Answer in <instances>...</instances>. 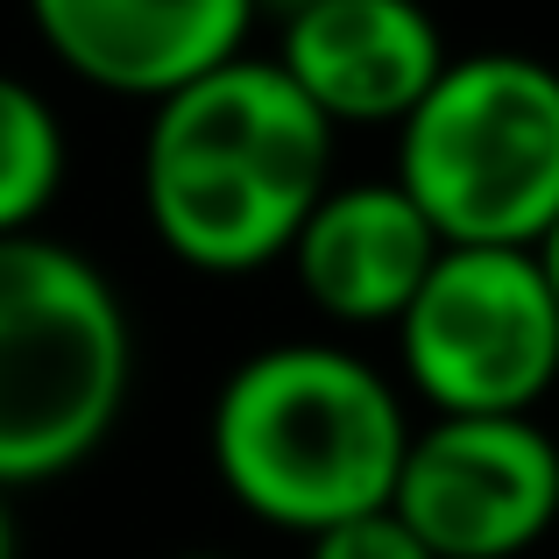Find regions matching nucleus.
I'll list each match as a JSON object with an SVG mask.
<instances>
[{
  "label": "nucleus",
  "instance_id": "f257e3e1",
  "mask_svg": "<svg viewBox=\"0 0 559 559\" xmlns=\"http://www.w3.org/2000/svg\"><path fill=\"white\" fill-rule=\"evenodd\" d=\"M341 128L284 79L276 57H234L150 107L142 213L178 262L248 276L290 255L312 205L333 191Z\"/></svg>",
  "mask_w": 559,
  "mask_h": 559
},
{
  "label": "nucleus",
  "instance_id": "f03ea898",
  "mask_svg": "<svg viewBox=\"0 0 559 559\" xmlns=\"http://www.w3.org/2000/svg\"><path fill=\"white\" fill-rule=\"evenodd\" d=\"M411 432L404 390L355 347L276 341L227 369L205 418V453L248 518L319 538L390 510Z\"/></svg>",
  "mask_w": 559,
  "mask_h": 559
},
{
  "label": "nucleus",
  "instance_id": "7ed1b4c3",
  "mask_svg": "<svg viewBox=\"0 0 559 559\" xmlns=\"http://www.w3.org/2000/svg\"><path fill=\"white\" fill-rule=\"evenodd\" d=\"M135 326L93 255L50 234L0 241V496L85 467L121 425Z\"/></svg>",
  "mask_w": 559,
  "mask_h": 559
},
{
  "label": "nucleus",
  "instance_id": "20e7f679",
  "mask_svg": "<svg viewBox=\"0 0 559 559\" xmlns=\"http://www.w3.org/2000/svg\"><path fill=\"white\" fill-rule=\"evenodd\" d=\"M390 178L439 248H538L559 227V64L532 50L447 57L396 121Z\"/></svg>",
  "mask_w": 559,
  "mask_h": 559
},
{
  "label": "nucleus",
  "instance_id": "39448f33",
  "mask_svg": "<svg viewBox=\"0 0 559 559\" xmlns=\"http://www.w3.org/2000/svg\"><path fill=\"white\" fill-rule=\"evenodd\" d=\"M396 361L432 418H538L559 382V298L538 248H439L396 319Z\"/></svg>",
  "mask_w": 559,
  "mask_h": 559
},
{
  "label": "nucleus",
  "instance_id": "423d86ee",
  "mask_svg": "<svg viewBox=\"0 0 559 559\" xmlns=\"http://www.w3.org/2000/svg\"><path fill=\"white\" fill-rule=\"evenodd\" d=\"M390 510L432 559H518L559 524V439L538 418H432L411 432Z\"/></svg>",
  "mask_w": 559,
  "mask_h": 559
},
{
  "label": "nucleus",
  "instance_id": "0eeeda50",
  "mask_svg": "<svg viewBox=\"0 0 559 559\" xmlns=\"http://www.w3.org/2000/svg\"><path fill=\"white\" fill-rule=\"evenodd\" d=\"M255 14V0H28L43 50L71 79L150 107L234 64Z\"/></svg>",
  "mask_w": 559,
  "mask_h": 559
},
{
  "label": "nucleus",
  "instance_id": "6e6552de",
  "mask_svg": "<svg viewBox=\"0 0 559 559\" xmlns=\"http://www.w3.org/2000/svg\"><path fill=\"white\" fill-rule=\"evenodd\" d=\"M276 64L333 128H396L447 71V36L418 0H319L284 22Z\"/></svg>",
  "mask_w": 559,
  "mask_h": 559
},
{
  "label": "nucleus",
  "instance_id": "1a4fd4ad",
  "mask_svg": "<svg viewBox=\"0 0 559 559\" xmlns=\"http://www.w3.org/2000/svg\"><path fill=\"white\" fill-rule=\"evenodd\" d=\"M439 262V234L396 178L333 185L290 241L298 290L341 326H396Z\"/></svg>",
  "mask_w": 559,
  "mask_h": 559
},
{
  "label": "nucleus",
  "instance_id": "9d476101",
  "mask_svg": "<svg viewBox=\"0 0 559 559\" xmlns=\"http://www.w3.org/2000/svg\"><path fill=\"white\" fill-rule=\"evenodd\" d=\"M64 121L28 79L0 71V241L8 234H36L50 199L64 191Z\"/></svg>",
  "mask_w": 559,
  "mask_h": 559
},
{
  "label": "nucleus",
  "instance_id": "9b49d317",
  "mask_svg": "<svg viewBox=\"0 0 559 559\" xmlns=\"http://www.w3.org/2000/svg\"><path fill=\"white\" fill-rule=\"evenodd\" d=\"M305 559H432L418 546L396 510H376V518H355V524H333V532L305 538Z\"/></svg>",
  "mask_w": 559,
  "mask_h": 559
},
{
  "label": "nucleus",
  "instance_id": "f8f14e48",
  "mask_svg": "<svg viewBox=\"0 0 559 559\" xmlns=\"http://www.w3.org/2000/svg\"><path fill=\"white\" fill-rule=\"evenodd\" d=\"M538 262H546V284H552V298H559V227L538 241Z\"/></svg>",
  "mask_w": 559,
  "mask_h": 559
},
{
  "label": "nucleus",
  "instance_id": "ddd939ff",
  "mask_svg": "<svg viewBox=\"0 0 559 559\" xmlns=\"http://www.w3.org/2000/svg\"><path fill=\"white\" fill-rule=\"evenodd\" d=\"M0 559H14V518H8V496H0Z\"/></svg>",
  "mask_w": 559,
  "mask_h": 559
},
{
  "label": "nucleus",
  "instance_id": "4468645a",
  "mask_svg": "<svg viewBox=\"0 0 559 559\" xmlns=\"http://www.w3.org/2000/svg\"><path fill=\"white\" fill-rule=\"evenodd\" d=\"M255 8H276V14H284V22H290V14H305V8H319V0H255Z\"/></svg>",
  "mask_w": 559,
  "mask_h": 559
},
{
  "label": "nucleus",
  "instance_id": "2eb2a0df",
  "mask_svg": "<svg viewBox=\"0 0 559 559\" xmlns=\"http://www.w3.org/2000/svg\"><path fill=\"white\" fill-rule=\"evenodd\" d=\"M178 559H234V552H178Z\"/></svg>",
  "mask_w": 559,
  "mask_h": 559
}]
</instances>
